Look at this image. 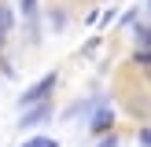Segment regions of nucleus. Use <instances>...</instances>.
<instances>
[{
  "mask_svg": "<svg viewBox=\"0 0 151 147\" xmlns=\"http://www.w3.org/2000/svg\"><path fill=\"white\" fill-rule=\"evenodd\" d=\"M55 81H59V74H55V70H52V74H44V77L37 81L33 88H26V92L19 96V107L26 110V107H33V103H44V99L52 96V88H55Z\"/></svg>",
  "mask_w": 151,
  "mask_h": 147,
  "instance_id": "obj_1",
  "label": "nucleus"
},
{
  "mask_svg": "<svg viewBox=\"0 0 151 147\" xmlns=\"http://www.w3.org/2000/svg\"><path fill=\"white\" fill-rule=\"evenodd\" d=\"M48 118H52V103L44 99V103H33V107H26V110H22V118H19V125H15V129L29 132V129H37V125H44Z\"/></svg>",
  "mask_w": 151,
  "mask_h": 147,
  "instance_id": "obj_2",
  "label": "nucleus"
},
{
  "mask_svg": "<svg viewBox=\"0 0 151 147\" xmlns=\"http://www.w3.org/2000/svg\"><path fill=\"white\" fill-rule=\"evenodd\" d=\"M88 129H92L96 136H103V132H111V129H114V110H111L103 99L96 103V114L88 118Z\"/></svg>",
  "mask_w": 151,
  "mask_h": 147,
  "instance_id": "obj_3",
  "label": "nucleus"
},
{
  "mask_svg": "<svg viewBox=\"0 0 151 147\" xmlns=\"http://www.w3.org/2000/svg\"><path fill=\"white\" fill-rule=\"evenodd\" d=\"M11 26H15V11L7 4H0V33H7Z\"/></svg>",
  "mask_w": 151,
  "mask_h": 147,
  "instance_id": "obj_4",
  "label": "nucleus"
},
{
  "mask_svg": "<svg viewBox=\"0 0 151 147\" xmlns=\"http://www.w3.org/2000/svg\"><path fill=\"white\" fill-rule=\"evenodd\" d=\"M133 41H137L140 48H151V26H137L133 29Z\"/></svg>",
  "mask_w": 151,
  "mask_h": 147,
  "instance_id": "obj_5",
  "label": "nucleus"
},
{
  "mask_svg": "<svg viewBox=\"0 0 151 147\" xmlns=\"http://www.w3.org/2000/svg\"><path fill=\"white\" fill-rule=\"evenodd\" d=\"M133 63H137V66H151V48H140V51H133Z\"/></svg>",
  "mask_w": 151,
  "mask_h": 147,
  "instance_id": "obj_6",
  "label": "nucleus"
},
{
  "mask_svg": "<svg viewBox=\"0 0 151 147\" xmlns=\"http://www.w3.org/2000/svg\"><path fill=\"white\" fill-rule=\"evenodd\" d=\"M19 11L26 15V19H33V15H37V0H22V4H19Z\"/></svg>",
  "mask_w": 151,
  "mask_h": 147,
  "instance_id": "obj_7",
  "label": "nucleus"
},
{
  "mask_svg": "<svg viewBox=\"0 0 151 147\" xmlns=\"http://www.w3.org/2000/svg\"><path fill=\"white\" fill-rule=\"evenodd\" d=\"M96 147H118V136H103V140H100Z\"/></svg>",
  "mask_w": 151,
  "mask_h": 147,
  "instance_id": "obj_8",
  "label": "nucleus"
},
{
  "mask_svg": "<svg viewBox=\"0 0 151 147\" xmlns=\"http://www.w3.org/2000/svg\"><path fill=\"white\" fill-rule=\"evenodd\" d=\"M140 147H151V129H140Z\"/></svg>",
  "mask_w": 151,
  "mask_h": 147,
  "instance_id": "obj_9",
  "label": "nucleus"
},
{
  "mask_svg": "<svg viewBox=\"0 0 151 147\" xmlns=\"http://www.w3.org/2000/svg\"><path fill=\"white\" fill-rule=\"evenodd\" d=\"M0 48H4V33H0Z\"/></svg>",
  "mask_w": 151,
  "mask_h": 147,
  "instance_id": "obj_10",
  "label": "nucleus"
},
{
  "mask_svg": "<svg viewBox=\"0 0 151 147\" xmlns=\"http://www.w3.org/2000/svg\"><path fill=\"white\" fill-rule=\"evenodd\" d=\"M147 11H151V0H147Z\"/></svg>",
  "mask_w": 151,
  "mask_h": 147,
  "instance_id": "obj_11",
  "label": "nucleus"
}]
</instances>
